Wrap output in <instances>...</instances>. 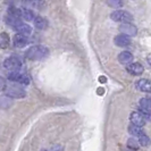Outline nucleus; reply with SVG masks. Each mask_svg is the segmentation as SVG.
Instances as JSON below:
<instances>
[{
    "label": "nucleus",
    "mask_w": 151,
    "mask_h": 151,
    "mask_svg": "<svg viewBox=\"0 0 151 151\" xmlns=\"http://www.w3.org/2000/svg\"><path fill=\"white\" fill-rule=\"evenodd\" d=\"M29 37L27 35H24V34H19V33H16L13 38V43L14 47L16 48H24L25 45H29Z\"/></svg>",
    "instance_id": "7"
},
{
    "label": "nucleus",
    "mask_w": 151,
    "mask_h": 151,
    "mask_svg": "<svg viewBox=\"0 0 151 151\" xmlns=\"http://www.w3.org/2000/svg\"><path fill=\"white\" fill-rule=\"evenodd\" d=\"M139 144L142 145V147H149L151 144V140L150 137L147 135V134H143L139 137Z\"/></svg>",
    "instance_id": "21"
},
{
    "label": "nucleus",
    "mask_w": 151,
    "mask_h": 151,
    "mask_svg": "<svg viewBox=\"0 0 151 151\" xmlns=\"http://www.w3.org/2000/svg\"><path fill=\"white\" fill-rule=\"evenodd\" d=\"M114 42L118 47L125 48V47H129L131 45V38H129L127 35H124V34H118L117 37H115Z\"/></svg>",
    "instance_id": "11"
},
{
    "label": "nucleus",
    "mask_w": 151,
    "mask_h": 151,
    "mask_svg": "<svg viewBox=\"0 0 151 151\" xmlns=\"http://www.w3.org/2000/svg\"><path fill=\"white\" fill-rule=\"evenodd\" d=\"M119 31H121L122 33L121 34H124V35H127V37H134L136 35V33H137V29H136V26H134L133 24H122L121 26H119Z\"/></svg>",
    "instance_id": "8"
},
{
    "label": "nucleus",
    "mask_w": 151,
    "mask_h": 151,
    "mask_svg": "<svg viewBox=\"0 0 151 151\" xmlns=\"http://www.w3.org/2000/svg\"><path fill=\"white\" fill-rule=\"evenodd\" d=\"M8 80L14 82V83L22 84V85H29L30 84V78L25 74H22L19 72H13V73H9L8 74Z\"/></svg>",
    "instance_id": "5"
},
{
    "label": "nucleus",
    "mask_w": 151,
    "mask_h": 151,
    "mask_svg": "<svg viewBox=\"0 0 151 151\" xmlns=\"http://www.w3.org/2000/svg\"><path fill=\"white\" fill-rule=\"evenodd\" d=\"M10 45V38L6 32L0 33V49H7Z\"/></svg>",
    "instance_id": "17"
},
{
    "label": "nucleus",
    "mask_w": 151,
    "mask_h": 151,
    "mask_svg": "<svg viewBox=\"0 0 151 151\" xmlns=\"http://www.w3.org/2000/svg\"><path fill=\"white\" fill-rule=\"evenodd\" d=\"M147 59H148V63H149V65L151 66V55H149V56H148V58H147Z\"/></svg>",
    "instance_id": "24"
},
{
    "label": "nucleus",
    "mask_w": 151,
    "mask_h": 151,
    "mask_svg": "<svg viewBox=\"0 0 151 151\" xmlns=\"http://www.w3.org/2000/svg\"><path fill=\"white\" fill-rule=\"evenodd\" d=\"M110 18L115 22L122 23V24H129L133 21V15L126 10L118 9V10H115L110 14Z\"/></svg>",
    "instance_id": "2"
},
{
    "label": "nucleus",
    "mask_w": 151,
    "mask_h": 151,
    "mask_svg": "<svg viewBox=\"0 0 151 151\" xmlns=\"http://www.w3.org/2000/svg\"><path fill=\"white\" fill-rule=\"evenodd\" d=\"M21 67H22V60L17 56H10L4 60V68H6L7 70H10V73L18 72Z\"/></svg>",
    "instance_id": "3"
},
{
    "label": "nucleus",
    "mask_w": 151,
    "mask_h": 151,
    "mask_svg": "<svg viewBox=\"0 0 151 151\" xmlns=\"http://www.w3.org/2000/svg\"><path fill=\"white\" fill-rule=\"evenodd\" d=\"M6 96L9 97L10 99H22L26 96V92L24 89L19 88V86H16V85H9L6 88Z\"/></svg>",
    "instance_id": "4"
},
{
    "label": "nucleus",
    "mask_w": 151,
    "mask_h": 151,
    "mask_svg": "<svg viewBox=\"0 0 151 151\" xmlns=\"http://www.w3.org/2000/svg\"><path fill=\"white\" fill-rule=\"evenodd\" d=\"M6 88H7V84H6V80L2 77V76H0V91H4L6 90Z\"/></svg>",
    "instance_id": "23"
},
{
    "label": "nucleus",
    "mask_w": 151,
    "mask_h": 151,
    "mask_svg": "<svg viewBox=\"0 0 151 151\" xmlns=\"http://www.w3.org/2000/svg\"><path fill=\"white\" fill-rule=\"evenodd\" d=\"M126 70L129 72L131 75L139 76L143 73L144 67L140 64V63H131L129 65L126 66Z\"/></svg>",
    "instance_id": "10"
},
{
    "label": "nucleus",
    "mask_w": 151,
    "mask_h": 151,
    "mask_svg": "<svg viewBox=\"0 0 151 151\" xmlns=\"http://www.w3.org/2000/svg\"><path fill=\"white\" fill-rule=\"evenodd\" d=\"M118 61L123 64V65H127L131 61H133V55L127 51V50H125V51H122L119 55H118Z\"/></svg>",
    "instance_id": "14"
},
{
    "label": "nucleus",
    "mask_w": 151,
    "mask_h": 151,
    "mask_svg": "<svg viewBox=\"0 0 151 151\" xmlns=\"http://www.w3.org/2000/svg\"><path fill=\"white\" fill-rule=\"evenodd\" d=\"M129 133L131 134V135L139 136V137L144 134L143 129H142V127L136 126V125H133V124H131V125L129 126Z\"/></svg>",
    "instance_id": "18"
},
{
    "label": "nucleus",
    "mask_w": 151,
    "mask_h": 151,
    "mask_svg": "<svg viewBox=\"0 0 151 151\" xmlns=\"http://www.w3.org/2000/svg\"><path fill=\"white\" fill-rule=\"evenodd\" d=\"M14 30L17 33H19V34H24V35H27L29 37V34H31V32H32V27H31L29 24H25V23L22 22L19 23Z\"/></svg>",
    "instance_id": "15"
},
{
    "label": "nucleus",
    "mask_w": 151,
    "mask_h": 151,
    "mask_svg": "<svg viewBox=\"0 0 151 151\" xmlns=\"http://www.w3.org/2000/svg\"><path fill=\"white\" fill-rule=\"evenodd\" d=\"M139 106L142 114L144 115H151V101L148 98H141L139 101Z\"/></svg>",
    "instance_id": "12"
},
{
    "label": "nucleus",
    "mask_w": 151,
    "mask_h": 151,
    "mask_svg": "<svg viewBox=\"0 0 151 151\" xmlns=\"http://www.w3.org/2000/svg\"><path fill=\"white\" fill-rule=\"evenodd\" d=\"M34 18H35V15L33 10H31L30 8H21V19L34 21Z\"/></svg>",
    "instance_id": "16"
},
{
    "label": "nucleus",
    "mask_w": 151,
    "mask_h": 151,
    "mask_svg": "<svg viewBox=\"0 0 151 151\" xmlns=\"http://www.w3.org/2000/svg\"><path fill=\"white\" fill-rule=\"evenodd\" d=\"M106 4L110 8H121L124 5V1H121V0H109V1H107Z\"/></svg>",
    "instance_id": "22"
},
{
    "label": "nucleus",
    "mask_w": 151,
    "mask_h": 151,
    "mask_svg": "<svg viewBox=\"0 0 151 151\" xmlns=\"http://www.w3.org/2000/svg\"><path fill=\"white\" fill-rule=\"evenodd\" d=\"M34 26L38 29V30H47L48 26H49V22L45 17H42V16H35L34 18Z\"/></svg>",
    "instance_id": "13"
},
{
    "label": "nucleus",
    "mask_w": 151,
    "mask_h": 151,
    "mask_svg": "<svg viewBox=\"0 0 151 151\" xmlns=\"http://www.w3.org/2000/svg\"><path fill=\"white\" fill-rule=\"evenodd\" d=\"M135 88L141 92L151 93V81L148 78H141L137 80L135 83Z\"/></svg>",
    "instance_id": "9"
},
{
    "label": "nucleus",
    "mask_w": 151,
    "mask_h": 151,
    "mask_svg": "<svg viewBox=\"0 0 151 151\" xmlns=\"http://www.w3.org/2000/svg\"><path fill=\"white\" fill-rule=\"evenodd\" d=\"M13 105V100L5 96V97H0V109H8L9 107Z\"/></svg>",
    "instance_id": "19"
},
{
    "label": "nucleus",
    "mask_w": 151,
    "mask_h": 151,
    "mask_svg": "<svg viewBox=\"0 0 151 151\" xmlns=\"http://www.w3.org/2000/svg\"><path fill=\"white\" fill-rule=\"evenodd\" d=\"M127 147H129V150L136 151V150H139L140 144H139V141H137V140L133 139V137H131V139L127 140Z\"/></svg>",
    "instance_id": "20"
},
{
    "label": "nucleus",
    "mask_w": 151,
    "mask_h": 151,
    "mask_svg": "<svg viewBox=\"0 0 151 151\" xmlns=\"http://www.w3.org/2000/svg\"><path fill=\"white\" fill-rule=\"evenodd\" d=\"M148 99H149V100H150V101H151V93H150V94H149V97H148Z\"/></svg>",
    "instance_id": "25"
},
{
    "label": "nucleus",
    "mask_w": 151,
    "mask_h": 151,
    "mask_svg": "<svg viewBox=\"0 0 151 151\" xmlns=\"http://www.w3.org/2000/svg\"><path fill=\"white\" fill-rule=\"evenodd\" d=\"M129 119H131L133 125L140 126V127L144 126L145 123H147V119H145L144 115L142 113H139V111H132L131 115H129Z\"/></svg>",
    "instance_id": "6"
},
{
    "label": "nucleus",
    "mask_w": 151,
    "mask_h": 151,
    "mask_svg": "<svg viewBox=\"0 0 151 151\" xmlns=\"http://www.w3.org/2000/svg\"><path fill=\"white\" fill-rule=\"evenodd\" d=\"M49 55V49L45 45H32L25 51V58L29 60H41Z\"/></svg>",
    "instance_id": "1"
}]
</instances>
